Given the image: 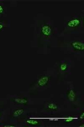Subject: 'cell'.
I'll use <instances>...</instances> for the list:
<instances>
[{"label":"cell","instance_id":"cell-1","mask_svg":"<svg viewBox=\"0 0 84 127\" xmlns=\"http://www.w3.org/2000/svg\"><path fill=\"white\" fill-rule=\"evenodd\" d=\"M50 77L47 75H42L40 77L38 80L37 84L39 87H44L46 86L49 83Z\"/></svg>","mask_w":84,"mask_h":127},{"label":"cell","instance_id":"cell-2","mask_svg":"<svg viewBox=\"0 0 84 127\" xmlns=\"http://www.w3.org/2000/svg\"><path fill=\"white\" fill-rule=\"evenodd\" d=\"M41 32L43 35L45 37H49L52 33V29L48 24H44L41 28Z\"/></svg>","mask_w":84,"mask_h":127},{"label":"cell","instance_id":"cell-3","mask_svg":"<svg viewBox=\"0 0 84 127\" xmlns=\"http://www.w3.org/2000/svg\"><path fill=\"white\" fill-rule=\"evenodd\" d=\"M71 44L73 49L75 51H84V44L83 42L79 41H72Z\"/></svg>","mask_w":84,"mask_h":127},{"label":"cell","instance_id":"cell-4","mask_svg":"<svg viewBox=\"0 0 84 127\" xmlns=\"http://www.w3.org/2000/svg\"><path fill=\"white\" fill-rule=\"evenodd\" d=\"M81 23V19L79 17H75L69 20L66 23L67 27L69 28H75L78 27Z\"/></svg>","mask_w":84,"mask_h":127},{"label":"cell","instance_id":"cell-5","mask_svg":"<svg viewBox=\"0 0 84 127\" xmlns=\"http://www.w3.org/2000/svg\"><path fill=\"white\" fill-rule=\"evenodd\" d=\"M66 97L68 100L71 102L75 101L77 95L76 91L74 89H70L66 93Z\"/></svg>","mask_w":84,"mask_h":127},{"label":"cell","instance_id":"cell-6","mask_svg":"<svg viewBox=\"0 0 84 127\" xmlns=\"http://www.w3.org/2000/svg\"><path fill=\"white\" fill-rule=\"evenodd\" d=\"M14 103L17 104L22 105H27L28 103V100L27 97H15L14 99Z\"/></svg>","mask_w":84,"mask_h":127},{"label":"cell","instance_id":"cell-7","mask_svg":"<svg viewBox=\"0 0 84 127\" xmlns=\"http://www.w3.org/2000/svg\"><path fill=\"white\" fill-rule=\"evenodd\" d=\"M24 110L23 108L16 109L13 112L12 116L14 117H18L24 114Z\"/></svg>","mask_w":84,"mask_h":127},{"label":"cell","instance_id":"cell-8","mask_svg":"<svg viewBox=\"0 0 84 127\" xmlns=\"http://www.w3.org/2000/svg\"><path fill=\"white\" fill-rule=\"evenodd\" d=\"M26 122L28 125L32 126H36L39 125L41 123V122L36 119H29L26 120Z\"/></svg>","mask_w":84,"mask_h":127},{"label":"cell","instance_id":"cell-9","mask_svg":"<svg viewBox=\"0 0 84 127\" xmlns=\"http://www.w3.org/2000/svg\"><path fill=\"white\" fill-rule=\"evenodd\" d=\"M47 108L49 110H51V111H56L58 110V106L56 103L53 102H50L47 104Z\"/></svg>","mask_w":84,"mask_h":127},{"label":"cell","instance_id":"cell-10","mask_svg":"<svg viewBox=\"0 0 84 127\" xmlns=\"http://www.w3.org/2000/svg\"><path fill=\"white\" fill-rule=\"evenodd\" d=\"M68 64L66 63H63L59 65V68L62 71H65L68 69Z\"/></svg>","mask_w":84,"mask_h":127},{"label":"cell","instance_id":"cell-11","mask_svg":"<svg viewBox=\"0 0 84 127\" xmlns=\"http://www.w3.org/2000/svg\"><path fill=\"white\" fill-rule=\"evenodd\" d=\"M74 120V117L72 116H69L65 119L64 121L66 123H69L73 121Z\"/></svg>","mask_w":84,"mask_h":127},{"label":"cell","instance_id":"cell-12","mask_svg":"<svg viewBox=\"0 0 84 127\" xmlns=\"http://www.w3.org/2000/svg\"><path fill=\"white\" fill-rule=\"evenodd\" d=\"M79 119L80 120H82L84 119V112H82L79 116Z\"/></svg>","mask_w":84,"mask_h":127},{"label":"cell","instance_id":"cell-13","mask_svg":"<svg viewBox=\"0 0 84 127\" xmlns=\"http://www.w3.org/2000/svg\"><path fill=\"white\" fill-rule=\"evenodd\" d=\"M4 12V7L0 3V14H2Z\"/></svg>","mask_w":84,"mask_h":127},{"label":"cell","instance_id":"cell-14","mask_svg":"<svg viewBox=\"0 0 84 127\" xmlns=\"http://www.w3.org/2000/svg\"><path fill=\"white\" fill-rule=\"evenodd\" d=\"M3 27H4V26H3V23H1V22L0 21V31L3 30Z\"/></svg>","mask_w":84,"mask_h":127},{"label":"cell","instance_id":"cell-15","mask_svg":"<svg viewBox=\"0 0 84 127\" xmlns=\"http://www.w3.org/2000/svg\"><path fill=\"white\" fill-rule=\"evenodd\" d=\"M5 127H16L15 126L12 125H6V126H3Z\"/></svg>","mask_w":84,"mask_h":127},{"label":"cell","instance_id":"cell-16","mask_svg":"<svg viewBox=\"0 0 84 127\" xmlns=\"http://www.w3.org/2000/svg\"><path fill=\"white\" fill-rule=\"evenodd\" d=\"M81 125H80L79 126V127H84V124H80Z\"/></svg>","mask_w":84,"mask_h":127},{"label":"cell","instance_id":"cell-17","mask_svg":"<svg viewBox=\"0 0 84 127\" xmlns=\"http://www.w3.org/2000/svg\"><path fill=\"white\" fill-rule=\"evenodd\" d=\"M1 113H0V117H1Z\"/></svg>","mask_w":84,"mask_h":127},{"label":"cell","instance_id":"cell-18","mask_svg":"<svg viewBox=\"0 0 84 127\" xmlns=\"http://www.w3.org/2000/svg\"></svg>","mask_w":84,"mask_h":127}]
</instances>
